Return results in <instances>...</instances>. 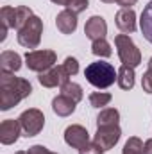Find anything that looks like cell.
I'll list each match as a JSON object with an SVG mask.
<instances>
[{"instance_id": "obj_35", "label": "cell", "mask_w": 152, "mask_h": 154, "mask_svg": "<svg viewBox=\"0 0 152 154\" xmlns=\"http://www.w3.org/2000/svg\"><path fill=\"white\" fill-rule=\"evenodd\" d=\"M14 154H27L25 151H18V152H14Z\"/></svg>"}, {"instance_id": "obj_24", "label": "cell", "mask_w": 152, "mask_h": 154, "mask_svg": "<svg viewBox=\"0 0 152 154\" xmlns=\"http://www.w3.org/2000/svg\"><path fill=\"white\" fill-rule=\"evenodd\" d=\"M122 154H143V142L138 138V136H131L123 149H122Z\"/></svg>"}, {"instance_id": "obj_4", "label": "cell", "mask_w": 152, "mask_h": 154, "mask_svg": "<svg viewBox=\"0 0 152 154\" xmlns=\"http://www.w3.org/2000/svg\"><path fill=\"white\" fill-rule=\"evenodd\" d=\"M41 34H43V22L39 16H32L20 31H18V43L25 48H38L39 41H41Z\"/></svg>"}, {"instance_id": "obj_31", "label": "cell", "mask_w": 152, "mask_h": 154, "mask_svg": "<svg viewBox=\"0 0 152 154\" xmlns=\"http://www.w3.org/2000/svg\"><path fill=\"white\" fill-rule=\"evenodd\" d=\"M143 154H152V138L143 143Z\"/></svg>"}, {"instance_id": "obj_9", "label": "cell", "mask_w": 152, "mask_h": 154, "mask_svg": "<svg viewBox=\"0 0 152 154\" xmlns=\"http://www.w3.org/2000/svg\"><path fill=\"white\" fill-rule=\"evenodd\" d=\"M65 142L66 145H70L72 149H82L86 143H90V133L84 125H79V124H72L66 127L65 131Z\"/></svg>"}, {"instance_id": "obj_10", "label": "cell", "mask_w": 152, "mask_h": 154, "mask_svg": "<svg viewBox=\"0 0 152 154\" xmlns=\"http://www.w3.org/2000/svg\"><path fill=\"white\" fill-rule=\"evenodd\" d=\"M22 134V125L18 122V118H7L2 120L0 124V142L2 145H13Z\"/></svg>"}, {"instance_id": "obj_17", "label": "cell", "mask_w": 152, "mask_h": 154, "mask_svg": "<svg viewBox=\"0 0 152 154\" xmlns=\"http://www.w3.org/2000/svg\"><path fill=\"white\" fill-rule=\"evenodd\" d=\"M140 29H141L145 39L152 45V0L143 7V13L140 16Z\"/></svg>"}, {"instance_id": "obj_16", "label": "cell", "mask_w": 152, "mask_h": 154, "mask_svg": "<svg viewBox=\"0 0 152 154\" xmlns=\"http://www.w3.org/2000/svg\"><path fill=\"white\" fill-rule=\"evenodd\" d=\"M116 82H118V86H120L122 90H132V88H134V82H136L134 68L122 65V66L118 68V79H116Z\"/></svg>"}, {"instance_id": "obj_30", "label": "cell", "mask_w": 152, "mask_h": 154, "mask_svg": "<svg viewBox=\"0 0 152 154\" xmlns=\"http://www.w3.org/2000/svg\"><path fill=\"white\" fill-rule=\"evenodd\" d=\"M114 2H116L122 9H129V7H132L138 0H114Z\"/></svg>"}, {"instance_id": "obj_25", "label": "cell", "mask_w": 152, "mask_h": 154, "mask_svg": "<svg viewBox=\"0 0 152 154\" xmlns=\"http://www.w3.org/2000/svg\"><path fill=\"white\" fill-rule=\"evenodd\" d=\"M88 5H90L88 0H66V5H65V7H66L68 11L75 13V14H81L82 11L88 9Z\"/></svg>"}, {"instance_id": "obj_13", "label": "cell", "mask_w": 152, "mask_h": 154, "mask_svg": "<svg viewBox=\"0 0 152 154\" xmlns=\"http://www.w3.org/2000/svg\"><path fill=\"white\" fill-rule=\"evenodd\" d=\"M56 25H57V31H59L61 34H72V32H75L77 14L72 13V11H68V9L61 11V13L57 14V18H56Z\"/></svg>"}, {"instance_id": "obj_12", "label": "cell", "mask_w": 152, "mask_h": 154, "mask_svg": "<svg viewBox=\"0 0 152 154\" xmlns=\"http://www.w3.org/2000/svg\"><path fill=\"white\" fill-rule=\"evenodd\" d=\"M114 23L116 27L123 32V34H129V32H134L136 31V13L132 7L129 9H120L114 16Z\"/></svg>"}, {"instance_id": "obj_23", "label": "cell", "mask_w": 152, "mask_h": 154, "mask_svg": "<svg viewBox=\"0 0 152 154\" xmlns=\"http://www.w3.org/2000/svg\"><path fill=\"white\" fill-rule=\"evenodd\" d=\"M32 16H34V13H32L31 7H27V5H18V7H16V31H20Z\"/></svg>"}, {"instance_id": "obj_34", "label": "cell", "mask_w": 152, "mask_h": 154, "mask_svg": "<svg viewBox=\"0 0 152 154\" xmlns=\"http://www.w3.org/2000/svg\"><path fill=\"white\" fill-rule=\"evenodd\" d=\"M100 2H104V4H111V2H114V0H100Z\"/></svg>"}, {"instance_id": "obj_14", "label": "cell", "mask_w": 152, "mask_h": 154, "mask_svg": "<svg viewBox=\"0 0 152 154\" xmlns=\"http://www.w3.org/2000/svg\"><path fill=\"white\" fill-rule=\"evenodd\" d=\"M22 68V56L13 50H4L0 54V70L2 72H18Z\"/></svg>"}, {"instance_id": "obj_32", "label": "cell", "mask_w": 152, "mask_h": 154, "mask_svg": "<svg viewBox=\"0 0 152 154\" xmlns=\"http://www.w3.org/2000/svg\"><path fill=\"white\" fill-rule=\"evenodd\" d=\"M50 2H54L57 5H66V0H50Z\"/></svg>"}, {"instance_id": "obj_28", "label": "cell", "mask_w": 152, "mask_h": 154, "mask_svg": "<svg viewBox=\"0 0 152 154\" xmlns=\"http://www.w3.org/2000/svg\"><path fill=\"white\" fill-rule=\"evenodd\" d=\"M141 88L145 93H152V70H147L141 77Z\"/></svg>"}, {"instance_id": "obj_5", "label": "cell", "mask_w": 152, "mask_h": 154, "mask_svg": "<svg viewBox=\"0 0 152 154\" xmlns=\"http://www.w3.org/2000/svg\"><path fill=\"white\" fill-rule=\"evenodd\" d=\"M57 61V54L54 50H29L25 54V65L29 70L32 72H38V74H43L47 70H50Z\"/></svg>"}, {"instance_id": "obj_2", "label": "cell", "mask_w": 152, "mask_h": 154, "mask_svg": "<svg viewBox=\"0 0 152 154\" xmlns=\"http://www.w3.org/2000/svg\"><path fill=\"white\" fill-rule=\"evenodd\" d=\"M84 77L91 86L99 90H106L113 86L114 81L118 79V70H114V66L108 61H95L86 66Z\"/></svg>"}, {"instance_id": "obj_20", "label": "cell", "mask_w": 152, "mask_h": 154, "mask_svg": "<svg viewBox=\"0 0 152 154\" xmlns=\"http://www.w3.org/2000/svg\"><path fill=\"white\" fill-rule=\"evenodd\" d=\"M0 23L7 29H16V7L4 5L0 9Z\"/></svg>"}, {"instance_id": "obj_27", "label": "cell", "mask_w": 152, "mask_h": 154, "mask_svg": "<svg viewBox=\"0 0 152 154\" xmlns=\"http://www.w3.org/2000/svg\"><path fill=\"white\" fill-rule=\"evenodd\" d=\"M79 154H104V151H102L95 142H90V143H86L82 149H79Z\"/></svg>"}, {"instance_id": "obj_3", "label": "cell", "mask_w": 152, "mask_h": 154, "mask_svg": "<svg viewBox=\"0 0 152 154\" xmlns=\"http://www.w3.org/2000/svg\"><path fill=\"white\" fill-rule=\"evenodd\" d=\"M114 47H116V52H118L122 65L136 68L141 63V52L129 34H116L114 36Z\"/></svg>"}, {"instance_id": "obj_6", "label": "cell", "mask_w": 152, "mask_h": 154, "mask_svg": "<svg viewBox=\"0 0 152 154\" xmlns=\"http://www.w3.org/2000/svg\"><path fill=\"white\" fill-rule=\"evenodd\" d=\"M18 122L22 125V134L31 138V136H36L43 131L45 127V115L43 111H39L38 108H31V109H25L22 115L18 116Z\"/></svg>"}, {"instance_id": "obj_21", "label": "cell", "mask_w": 152, "mask_h": 154, "mask_svg": "<svg viewBox=\"0 0 152 154\" xmlns=\"http://www.w3.org/2000/svg\"><path fill=\"white\" fill-rule=\"evenodd\" d=\"M111 99H113V95L111 93H108V91H93L91 95H90V104L93 106V108H106L109 102H111Z\"/></svg>"}, {"instance_id": "obj_15", "label": "cell", "mask_w": 152, "mask_h": 154, "mask_svg": "<svg viewBox=\"0 0 152 154\" xmlns=\"http://www.w3.org/2000/svg\"><path fill=\"white\" fill-rule=\"evenodd\" d=\"M75 102L65 95H57L54 100H52V111L56 113L57 116H70L74 111H75Z\"/></svg>"}, {"instance_id": "obj_8", "label": "cell", "mask_w": 152, "mask_h": 154, "mask_svg": "<svg viewBox=\"0 0 152 154\" xmlns=\"http://www.w3.org/2000/svg\"><path fill=\"white\" fill-rule=\"evenodd\" d=\"M70 74L65 70V66L63 65H59V66H52L50 70H47V72H43V74H39L38 75V81L41 86H45V88H61V86H65L66 82H70Z\"/></svg>"}, {"instance_id": "obj_18", "label": "cell", "mask_w": 152, "mask_h": 154, "mask_svg": "<svg viewBox=\"0 0 152 154\" xmlns=\"http://www.w3.org/2000/svg\"><path fill=\"white\" fill-rule=\"evenodd\" d=\"M118 122H120V111L116 108H104L97 116V127L118 125Z\"/></svg>"}, {"instance_id": "obj_19", "label": "cell", "mask_w": 152, "mask_h": 154, "mask_svg": "<svg viewBox=\"0 0 152 154\" xmlns=\"http://www.w3.org/2000/svg\"><path fill=\"white\" fill-rule=\"evenodd\" d=\"M61 95H65V97L72 99L75 104H79V102L82 100V97H84L81 84H77V82H72V81H70V82H66L65 86H61Z\"/></svg>"}, {"instance_id": "obj_33", "label": "cell", "mask_w": 152, "mask_h": 154, "mask_svg": "<svg viewBox=\"0 0 152 154\" xmlns=\"http://www.w3.org/2000/svg\"><path fill=\"white\" fill-rule=\"evenodd\" d=\"M149 70H152V57L149 59Z\"/></svg>"}, {"instance_id": "obj_22", "label": "cell", "mask_w": 152, "mask_h": 154, "mask_svg": "<svg viewBox=\"0 0 152 154\" xmlns=\"http://www.w3.org/2000/svg\"><path fill=\"white\" fill-rule=\"evenodd\" d=\"M91 52L95 54V56H99V57H109L111 54H113V50H111V45L104 39H95L93 43H91Z\"/></svg>"}, {"instance_id": "obj_11", "label": "cell", "mask_w": 152, "mask_h": 154, "mask_svg": "<svg viewBox=\"0 0 152 154\" xmlns=\"http://www.w3.org/2000/svg\"><path fill=\"white\" fill-rule=\"evenodd\" d=\"M84 34L86 38H90L91 41L95 39H104L108 34V23L102 16H91L86 25H84Z\"/></svg>"}, {"instance_id": "obj_29", "label": "cell", "mask_w": 152, "mask_h": 154, "mask_svg": "<svg viewBox=\"0 0 152 154\" xmlns=\"http://www.w3.org/2000/svg\"><path fill=\"white\" fill-rule=\"evenodd\" d=\"M27 154H57V152H52V151H48L43 145H32V147H29Z\"/></svg>"}, {"instance_id": "obj_26", "label": "cell", "mask_w": 152, "mask_h": 154, "mask_svg": "<svg viewBox=\"0 0 152 154\" xmlns=\"http://www.w3.org/2000/svg\"><path fill=\"white\" fill-rule=\"evenodd\" d=\"M63 66H65V70L70 74V75L74 77L79 72V61H77L75 57H72V56H68L66 59H65V63H63Z\"/></svg>"}, {"instance_id": "obj_1", "label": "cell", "mask_w": 152, "mask_h": 154, "mask_svg": "<svg viewBox=\"0 0 152 154\" xmlns=\"http://www.w3.org/2000/svg\"><path fill=\"white\" fill-rule=\"evenodd\" d=\"M32 93V86L23 77L0 70V109L7 111Z\"/></svg>"}, {"instance_id": "obj_7", "label": "cell", "mask_w": 152, "mask_h": 154, "mask_svg": "<svg viewBox=\"0 0 152 154\" xmlns=\"http://www.w3.org/2000/svg\"><path fill=\"white\" fill-rule=\"evenodd\" d=\"M120 138H122L120 125H104V127H97L93 142L106 152V151L113 149L114 145L120 142Z\"/></svg>"}]
</instances>
